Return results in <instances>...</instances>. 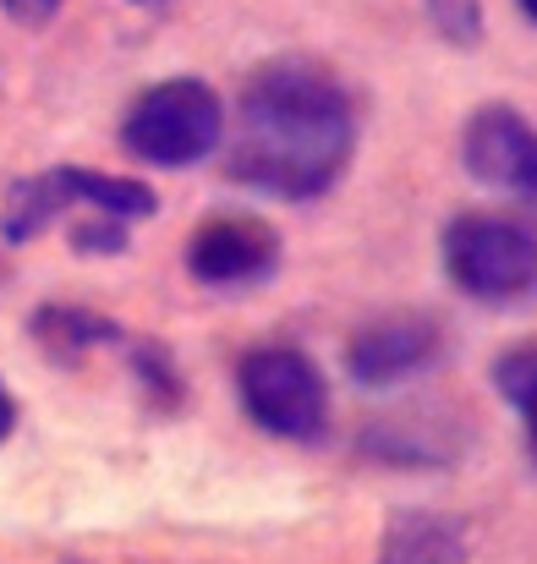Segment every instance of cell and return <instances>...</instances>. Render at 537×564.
<instances>
[{
	"label": "cell",
	"mask_w": 537,
	"mask_h": 564,
	"mask_svg": "<svg viewBox=\"0 0 537 564\" xmlns=\"http://www.w3.org/2000/svg\"><path fill=\"white\" fill-rule=\"evenodd\" d=\"M127 351H132V373H138V383H143V389H149V400H154L160 411L181 405V373H176V362H171L160 346H149V340H127Z\"/></svg>",
	"instance_id": "5bb4252c"
},
{
	"label": "cell",
	"mask_w": 537,
	"mask_h": 564,
	"mask_svg": "<svg viewBox=\"0 0 537 564\" xmlns=\"http://www.w3.org/2000/svg\"><path fill=\"white\" fill-rule=\"evenodd\" d=\"M280 269V230L258 214H219L192 230L186 274L208 291H258Z\"/></svg>",
	"instance_id": "8992f818"
},
{
	"label": "cell",
	"mask_w": 537,
	"mask_h": 564,
	"mask_svg": "<svg viewBox=\"0 0 537 564\" xmlns=\"http://www.w3.org/2000/svg\"><path fill=\"white\" fill-rule=\"evenodd\" d=\"M132 6H165V0H132Z\"/></svg>",
	"instance_id": "ffe728a7"
},
{
	"label": "cell",
	"mask_w": 537,
	"mask_h": 564,
	"mask_svg": "<svg viewBox=\"0 0 537 564\" xmlns=\"http://www.w3.org/2000/svg\"><path fill=\"white\" fill-rule=\"evenodd\" d=\"M461 165L488 192H505L537 208V127L516 105H483L472 110L461 132Z\"/></svg>",
	"instance_id": "52a82bcc"
},
{
	"label": "cell",
	"mask_w": 537,
	"mask_h": 564,
	"mask_svg": "<svg viewBox=\"0 0 537 564\" xmlns=\"http://www.w3.org/2000/svg\"><path fill=\"white\" fill-rule=\"evenodd\" d=\"M450 351V335L433 313H384L362 324L346 346V378L357 389H400L433 373Z\"/></svg>",
	"instance_id": "5b68a950"
},
{
	"label": "cell",
	"mask_w": 537,
	"mask_h": 564,
	"mask_svg": "<svg viewBox=\"0 0 537 564\" xmlns=\"http://www.w3.org/2000/svg\"><path fill=\"white\" fill-rule=\"evenodd\" d=\"M17 433V400H11V389L0 383V444Z\"/></svg>",
	"instance_id": "ac0fdd59"
},
{
	"label": "cell",
	"mask_w": 537,
	"mask_h": 564,
	"mask_svg": "<svg viewBox=\"0 0 537 564\" xmlns=\"http://www.w3.org/2000/svg\"><path fill=\"white\" fill-rule=\"evenodd\" d=\"M444 274L483 307L537 302V225L511 214H455L444 225Z\"/></svg>",
	"instance_id": "7a4b0ae2"
},
{
	"label": "cell",
	"mask_w": 537,
	"mask_h": 564,
	"mask_svg": "<svg viewBox=\"0 0 537 564\" xmlns=\"http://www.w3.org/2000/svg\"><path fill=\"white\" fill-rule=\"evenodd\" d=\"M522 11H527V22H537V0H516Z\"/></svg>",
	"instance_id": "d6986e66"
},
{
	"label": "cell",
	"mask_w": 537,
	"mask_h": 564,
	"mask_svg": "<svg viewBox=\"0 0 537 564\" xmlns=\"http://www.w3.org/2000/svg\"><path fill=\"white\" fill-rule=\"evenodd\" d=\"M236 394L253 427L286 444H319L330 433V378L297 346H258L236 362Z\"/></svg>",
	"instance_id": "277c9868"
},
{
	"label": "cell",
	"mask_w": 537,
	"mask_h": 564,
	"mask_svg": "<svg viewBox=\"0 0 537 564\" xmlns=\"http://www.w3.org/2000/svg\"><path fill=\"white\" fill-rule=\"evenodd\" d=\"M225 143V99L203 77H165L121 116V149L154 171H192Z\"/></svg>",
	"instance_id": "3957f363"
},
{
	"label": "cell",
	"mask_w": 537,
	"mask_h": 564,
	"mask_svg": "<svg viewBox=\"0 0 537 564\" xmlns=\"http://www.w3.org/2000/svg\"><path fill=\"white\" fill-rule=\"evenodd\" d=\"M66 208H72V197H66V182H61V165H55V171H39V176H22V182H11V192L0 197V241H6V247H28V241H39Z\"/></svg>",
	"instance_id": "30bf717a"
},
{
	"label": "cell",
	"mask_w": 537,
	"mask_h": 564,
	"mask_svg": "<svg viewBox=\"0 0 537 564\" xmlns=\"http://www.w3.org/2000/svg\"><path fill=\"white\" fill-rule=\"evenodd\" d=\"M488 378H494L500 400L516 411V422H522V433H527V455L537 460V340L500 351Z\"/></svg>",
	"instance_id": "4fadbf2b"
},
{
	"label": "cell",
	"mask_w": 537,
	"mask_h": 564,
	"mask_svg": "<svg viewBox=\"0 0 537 564\" xmlns=\"http://www.w3.org/2000/svg\"><path fill=\"white\" fill-rule=\"evenodd\" d=\"M127 219H110V214H88V219H77L72 225V252H83V258H116V252H127Z\"/></svg>",
	"instance_id": "2e32d148"
},
{
	"label": "cell",
	"mask_w": 537,
	"mask_h": 564,
	"mask_svg": "<svg viewBox=\"0 0 537 564\" xmlns=\"http://www.w3.org/2000/svg\"><path fill=\"white\" fill-rule=\"evenodd\" d=\"M444 422H433L428 433L406 416H389V422H373L362 433V449L378 455V460H395V466H450L461 455V438H439Z\"/></svg>",
	"instance_id": "7c38bea8"
},
{
	"label": "cell",
	"mask_w": 537,
	"mask_h": 564,
	"mask_svg": "<svg viewBox=\"0 0 537 564\" xmlns=\"http://www.w3.org/2000/svg\"><path fill=\"white\" fill-rule=\"evenodd\" d=\"M66 0H0V11L17 22V28H50L61 17Z\"/></svg>",
	"instance_id": "e0dca14e"
},
{
	"label": "cell",
	"mask_w": 537,
	"mask_h": 564,
	"mask_svg": "<svg viewBox=\"0 0 537 564\" xmlns=\"http://www.w3.org/2000/svg\"><path fill=\"white\" fill-rule=\"evenodd\" d=\"M28 329H33L39 351H44L50 362H61V368H72V362H83V357H94V351H110V346H127V340H132L116 318H99V313H88V307H39V313L28 318Z\"/></svg>",
	"instance_id": "9c48e42d"
},
{
	"label": "cell",
	"mask_w": 537,
	"mask_h": 564,
	"mask_svg": "<svg viewBox=\"0 0 537 564\" xmlns=\"http://www.w3.org/2000/svg\"><path fill=\"white\" fill-rule=\"evenodd\" d=\"M61 182H66V197L72 208L83 214H110V219H154L160 214V197L154 187L132 182V176H105V171H77V165H61Z\"/></svg>",
	"instance_id": "8fae6325"
},
{
	"label": "cell",
	"mask_w": 537,
	"mask_h": 564,
	"mask_svg": "<svg viewBox=\"0 0 537 564\" xmlns=\"http://www.w3.org/2000/svg\"><path fill=\"white\" fill-rule=\"evenodd\" d=\"M357 154L352 88L308 55L264 61L236 99V132L225 176L247 192L313 203L346 176Z\"/></svg>",
	"instance_id": "6da1fadb"
},
{
	"label": "cell",
	"mask_w": 537,
	"mask_h": 564,
	"mask_svg": "<svg viewBox=\"0 0 537 564\" xmlns=\"http://www.w3.org/2000/svg\"><path fill=\"white\" fill-rule=\"evenodd\" d=\"M466 554H472V543H466L461 521H450L439 510H400L384 527L373 564H466Z\"/></svg>",
	"instance_id": "ba28073f"
},
{
	"label": "cell",
	"mask_w": 537,
	"mask_h": 564,
	"mask_svg": "<svg viewBox=\"0 0 537 564\" xmlns=\"http://www.w3.org/2000/svg\"><path fill=\"white\" fill-rule=\"evenodd\" d=\"M428 6V22L439 28V39L472 50L483 39V0H422Z\"/></svg>",
	"instance_id": "9a60e30c"
}]
</instances>
